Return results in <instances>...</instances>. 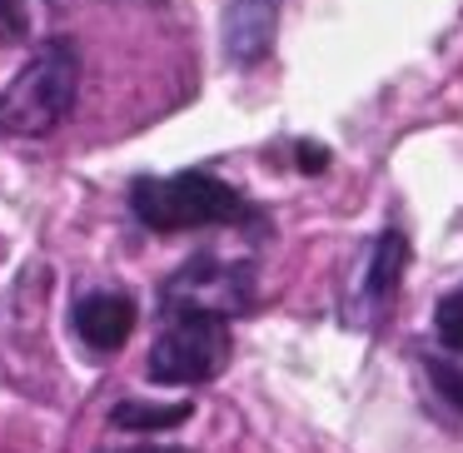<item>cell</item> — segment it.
Segmentation results:
<instances>
[{
  "label": "cell",
  "instance_id": "cell-1",
  "mask_svg": "<svg viewBox=\"0 0 463 453\" xmlns=\"http://www.w3.org/2000/svg\"><path fill=\"white\" fill-rule=\"evenodd\" d=\"M130 210L145 230L180 234V230L240 224L250 214V204L234 184L214 180L204 170H184V175H140L130 184Z\"/></svg>",
  "mask_w": 463,
  "mask_h": 453
},
{
  "label": "cell",
  "instance_id": "cell-2",
  "mask_svg": "<svg viewBox=\"0 0 463 453\" xmlns=\"http://www.w3.org/2000/svg\"><path fill=\"white\" fill-rule=\"evenodd\" d=\"M75 95H80V55H75V45L45 41V51H35L0 95V130L21 135V140H41V135L61 130L71 120Z\"/></svg>",
  "mask_w": 463,
  "mask_h": 453
},
{
  "label": "cell",
  "instance_id": "cell-3",
  "mask_svg": "<svg viewBox=\"0 0 463 453\" xmlns=\"http://www.w3.org/2000/svg\"><path fill=\"white\" fill-rule=\"evenodd\" d=\"M230 319L214 309H170L160 339L150 344V373L155 383H170V389H184V383H210L224 373L230 363Z\"/></svg>",
  "mask_w": 463,
  "mask_h": 453
},
{
  "label": "cell",
  "instance_id": "cell-4",
  "mask_svg": "<svg viewBox=\"0 0 463 453\" xmlns=\"http://www.w3.org/2000/svg\"><path fill=\"white\" fill-rule=\"evenodd\" d=\"M165 314L170 309H214V314H240L250 309V264H220L210 254L190 260L160 294Z\"/></svg>",
  "mask_w": 463,
  "mask_h": 453
},
{
  "label": "cell",
  "instance_id": "cell-5",
  "mask_svg": "<svg viewBox=\"0 0 463 453\" xmlns=\"http://www.w3.org/2000/svg\"><path fill=\"white\" fill-rule=\"evenodd\" d=\"M279 35V0H230L220 21V41H224V61L250 71L274 51Z\"/></svg>",
  "mask_w": 463,
  "mask_h": 453
},
{
  "label": "cell",
  "instance_id": "cell-6",
  "mask_svg": "<svg viewBox=\"0 0 463 453\" xmlns=\"http://www.w3.org/2000/svg\"><path fill=\"white\" fill-rule=\"evenodd\" d=\"M135 319H140L135 299L130 294H115V289H95L75 304V334H80L95 354L125 349V339L135 334Z\"/></svg>",
  "mask_w": 463,
  "mask_h": 453
},
{
  "label": "cell",
  "instance_id": "cell-7",
  "mask_svg": "<svg viewBox=\"0 0 463 453\" xmlns=\"http://www.w3.org/2000/svg\"><path fill=\"white\" fill-rule=\"evenodd\" d=\"M409 269V240L399 230H383L369 250V269H364V299L373 309H389L393 294H399V279Z\"/></svg>",
  "mask_w": 463,
  "mask_h": 453
},
{
  "label": "cell",
  "instance_id": "cell-8",
  "mask_svg": "<svg viewBox=\"0 0 463 453\" xmlns=\"http://www.w3.org/2000/svg\"><path fill=\"white\" fill-rule=\"evenodd\" d=\"M190 403H140V399H125L110 409V423L125 433H165V429H180L190 419Z\"/></svg>",
  "mask_w": 463,
  "mask_h": 453
},
{
  "label": "cell",
  "instance_id": "cell-9",
  "mask_svg": "<svg viewBox=\"0 0 463 453\" xmlns=\"http://www.w3.org/2000/svg\"><path fill=\"white\" fill-rule=\"evenodd\" d=\"M433 334H439V344L449 354H463V284L439 299V309H433Z\"/></svg>",
  "mask_w": 463,
  "mask_h": 453
},
{
  "label": "cell",
  "instance_id": "cell-10",
  "mask_svg": "<svg viewBox=\"0 0 463 453\" xmlns=\"http://www.w3.org/2000/svg\"><path fill=\"white\" fill-rule=\"evenodd\" d=\"M423 369H429L433 389H439L443 399L463 413V354H429V359H423Z\"/></svg>",
  "mask_w": 463,
  "mask_h": 453
},
{
  "label": "cell",
  "instance_id": "cell-11",
  "mask_svg": "<svg viewBox=\"0 0 463 453\" xmlns=\"http://www.w3.org/2000/svg\"><path fill=\"white\" fill-rule=\"evenodd\" d=\"M25 35V0H0V41Z\"/></svg>",
  "mask_w": 463,
  "mask_h": 453
},
{
  "label": "cell",
  "instance_id": "cell-12",
  "mask_svg": "<svg viewBox=\"0 0 463 453\" xmlns=\"http://www.w3.org/2000/svg\"><path fill=\"white\" fill-rule=\"evenodd\" d=\"M294 155H299V170H304V175H324V170H329V150H324V145H309V140H304Z\"/></svg>",
  "mask_w": 463,
  "mask_h": 453
},
{
  "label": "cell",
  "instance_id": "cell-13",
  "mask_svg": "<svg viewBox=\"0 0 463 453\" xmlns=\"http://www.w3.org/2000/svg\"><path fill=\"white\" fill-rule=\"evenodd\" d=\"M150 5H160V0H150Z\"/></svg>",
  "mask_w": 463,
  "mask_h": 453
}]
</instances>
